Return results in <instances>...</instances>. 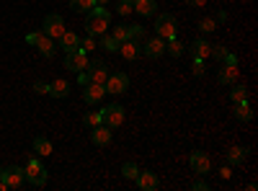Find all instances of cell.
I'll use <instances>...</instances> for the list:
<instances>
[{
	"label": "cell",
	"instance_id": "obj_12",
	"mask_svg": "<svg viewBox=\"0 0 258 191\" xmlns=\"http://www.w3.org/2000/svg\"><path fill=\"white\" fill-rule=\"evenodd\" d=\"M142 52H145V57H150V59H158V57H163V54H165V39H160V36H155V39H147Z\"/></svg>",
	"mask_w": 258,
	"mask_h": 191
},
{
	"label": "cell",
	"instance_id": "obj_28",
	"mask_svg": "<svg viewBox=\"0 0 258 191\" xmlns=\"http://www.w3.org/2000/svg\"><path fill=\"white\" fill-rule=\"evenodd\" d=\"M101 49L106 52H119V41L111 34H101Z\"/></svg>",
	"mask_w": 258,
	"mask_h": 191
},
{
	"label": "cell",
	"instance_id": "obj_39",
	"mask_svg": "<svg viewBox=\"0 0 258 191\" xmlns=\"http://www.w3.org/2000/svg\"><path fill=\"white\" fill-rule=\"evenodd\" d=\"M78 83H80L83 88H85V86H88V83H91V80H88V73H85V70H83V73H78Z\"/></svg>",
	"mask_w": 258,
	"mask_h": 191
},
{
	"label": "cell",
	"instance_id": "obj_17",
	"mask_svg": "<svg viewBox=\"0 0 258 191\" xmlns=\"http://www.w3.org/2000/svg\"><path fill=\"white\" fill-rule=\"evenodd\" d=\"M78 41H80V36H78L75 31H64V34L59 36V49L75 52V49H78Z\"/></svg>",
	"mask_w": 258,
	"mask_h": 191
},
{
	"label": "cell",
	"instance_id": "obj_43",
	"mask_svg": "<svg viewBox=\"0 0 258 191\" xmlns=\"http://www.w3.org/2000/svg\"><path fill=\"white\" fill-rule=\"evenodd\" d=\"M217 21H220V24H225V21H227V13H225V11H220V13H217Z\"/></svg>",
	"mask_w": 258,
	"mask_h": 191
},
{
	"label": "cell",
	"instance_id": "obj_24",
	"mask_svg": "<svg viewBox=\"0 0 258 191\" xmlns=\"http://www.w3.org/2000/svg\"><path fill=\"white\" fill-rule=\"evenodd\" d=\"M34 153L36 155H52V142L47 137H34Z\"/></svg>",
	"mask_w": 258,
	"mask_h": 191
},
{
	"label": "cell",
	"instance_id": "obj_41",
	"mask_svg": "<svg viewBox=\"0 0 258 191\" xmlns=\"http://www.w3.org/2000/svg\"><path fill=\"white\" fill-rule=\"evenodd\" d=\"M188 6H197V8H204L207 6V0H186Z\"/></svg>",
	"mask_w": 258,
	"mask_h": 191
},
{
	"label": "cell",
	"instance_id": "obj_9",
	"mask_svg": "<svg viewBox=\"0 0 258 191\" xmlns=\"http://www.w3.org/2000/svg\"><path fill=\"white\" fill-rule=\"evenodd\" d=\"M39 49V54H44V57H54L57 54V44H54V39H49L44 31H36V39H34V44Z\"/></svg>",
	"mask_w": 258,
	"mask_h": 191
},
{
	"label": "cell",
	"instance_id": "obj_40",
	"mask_svg": "<svg viewBox=\"0 0 258 191\" xmlns=\"http://www.w3.org/2000/svg\"><path fill=\"white\" fill-rule=\"evenodd\" d=\"M191 188H194V191H207V188H209V186H207V183H204V181H197V183H194V186H191Z\"/></svg>",
	"mask_w": 258,
	"mask_h": 191
},
{
	"label": "cell",
	"instance_id": "obj_45",
	"mask_svg": "<svg viewBox=\"0 0 258 191\" xmlns=\"http://www.w3.org/2000/svg\"><path fill=\"white\" fill-rule=\"evenodd\" d=\"M106 3H109V0H96V6H106Z\"/></svg>",
	"mask_w": 258,
	"mask_h": 191
},
{
	"label": "cell",
	"instance_id": "obj_19",
	"mask_svg": "<svg viewBox=\"0 0 258 191\" xmlns=\"http://www.w3.org/2000/svg\"><path fill=\"white\" fill-rule=\"evenodd\" d=\"M70 93V83L68 80H54V83H49V96H54V98H64Z\"/></svg>",
	"mask_w": 258,
	"mask_h": 191
},
{
	"label": "cell",
	"instance_id": "obj_30",
	"mask_svg": "<svg viewBox=\"0 0 258 191\" xmlns=\"http://www.w3.org/2000/svg\"><path fill=\"white\" fill-rule=\"evenodd\" d=\"M230 98H232L235 103H240V101H248V88H245V86H235V88L230 91Z\"/></svg>",
	"mask_w": 258,
	"mask_h": 191
},
{
	"label": "cell",
	"instance_id": "obj_13",
	"mask_svg": "<svg viewBox=\"0 0 258 191\" xmlns=\"http://www.w3.org/2000/svg\"><path fill=\"white\" fill-rule=\"evenodd\" d=\"M135 181H137V186H140L142 191H155V188L160 186V181H158V176H155L153 171H140V173L135 176Z\"/></svg>",
	"mask_w": 258,
	"mask_h": 191
},
{
	"label": "cell",
	"instance_id": "obj_8",
	"mask_svg": "<svg viewBox=\"0 0 258 191\" xmlns=\"http://www.w3.org/2000/svg\"><path fill=\"white\" fill-rule=\"evenodd\" d=\"M85 73H88V80H91V83H98V86H103L106 78H109V68H106V62H101V59L88 62Z\"/></svg>",
	"mask_w": 258,
	"mask_h": 191
},
{
	"label": "cell",
	"instance_id": "obj_16",
	"mask_svg": "<svg viewBox=\"0 0 258 191\" xmlns=\"http://www.w3.org/2000/svg\"><path fill=\"white\" fill-rule=\"evenodd\" d=\"M103 96H106V88L98 86V83H88V86H85V91H83V101H85V103H98Z\"/></svg>",
	"mask_w": 258,
	"mask_h": 191
},
{
	"label": "cell",
	"instance_id": "obj_35",
	"mask_svg": "<svg viewBox=\"0 0 258 191\" xmlns=\"http://www.w3.org/2000/svg\"><path fill=\"white\" fill-rule=\"evenodd\" d=\"M199 29H202L204 34H209V31L217 29V21H214V18H202V21H199Z\"/></svg>",
	"mask_w": 258,
	"mask_h": 191
},
{
	"label": "cell",
	"instance_id": "obj_42",
	"mask_svg": "<svg viewBox=\"0 0 258 191\" xmlns=\"http://www.w3.org/2000/svg\"><path fill=\"white\" fill-rule=\"evenodd\" d=\"M220 173H222V178H230V176H232V171H230V165H225V168H222Z\"/></svg>",
	"mask_w": 258,
	"mask_h": 191
},
{
	"label": "cell",
	"instance_id": "obj_47",
	"mask_svg": "<svg viewBox=\"0 0 258 191\" xmlns=\"http://www.w3.org/2000/svg\"><path fill=\"white\" fill-rule=\"evenodd\" d=\"M126 3H135V0H126Z\"/></svg>",
	"mask_w": 258,
	"mask_h": 191
},
{
	"label": "cell",
	"instance_id": "obj_25",
	"mask_svg": "<svg viewBox=\"0 0 258 191\" xmlns=\"http://www.w3.org/2000/svg\"><path fill=\"white\" fill-rule=\"evenodd\" d=\"M93 49H98V41H96V36H83V39L78 41V52H83V54H91Z\"/></svg>",
	"mask_w": 258,
	"mask_h": 191
},
{
	"label": "cell",
	"instance_id": "obj_6",
	"mask_svg": "<svg viewBox=\"0 0 258 191\" xmlns=\"http://www.w3.org/2000/svg\"><path fill=\"white\" fill-rule=\"evenodd\" d=\"M0 178L6 181L8 191H11V188H21V186L26 183V176H24V168H18V165L3 168V173H0Z\"/></svg>",
	"mask_w": 258,
	"mask_h": 191
},
{
	"label": "cell",
	"instance_id": "obj_5",
	"mask_svg": "<svg viewBox=\"0 0 258 191\" xmlns=\"http://www.w3.org/2000/svg\"><path fill=\"white\" fill-rule=\"evenodd\" d=\"M41 31H44L49 39H59L62 34H64V21H62V16L59 13H49L47 18H44V24H41Z\"/></svg>",
	"mask_w": 258,
	"mask_h": 191
},
{
	"label": "cell",
	"instance_id": "obj_21",
	"mask_svg": "<svg viewBox=\"0 0 258 191\" xmlns=\"http://www.w3.org/2000/svg\"><path fill=\"white\" fill-rule=\"evenodd\" d=\"M209 52H212V44H209L207 39H197V41L191 44V54H194V57H199V59L209 57Z\"/></svg>",
	"mask_w": 258,
	"mask_h": 191
},
{
	"label": "cell",
	"instance_id": "obj_14",
	"mask_svg": "<svg viewBox=\"0 0 258 191\" xmlns=\"http://www.w3.org/2000/svg\"><path fill=\"white\" fill-rule=\"evenodd\" d=\"M91 140H93V145H98V147L109 145V142H111V126L101 121L98 126H93V132H91Z\"/></svg>",
	"mask_w": 258,
	"mask_h": 191
},
{
	"label": "cell",
	"instance_id": "obj_37",
	"mask_svg": "<svg viewBox=\"0 0 258 191\" xmlns=\"http://www.w3.org/2000/svg\"><path fill=\"white\" fill-rule=\"evenodd\" d=\"M34 91H36V93H49V83L36 80V83H34Z\"/></svg>",
	"mask_w": 258,
	"mask_h": 191
},
{
	"label": "cell",
	"instance_id": "obj_2",
	"mask_svg": "<svg viewBox=\"0 0 258 191\" xmlns=\"http://www.w3.org/2000/svg\"><path fill=\"white\" fill-rule=\"evenodd\" d=\"M155 34L160 36V39H173L176 34H178V24H176V16H170V13H160L158 18H155Z\"/></svg>",
	"mask_w": 258,
	"mask_h": 191
},
{
	"label": "cell",
	"instance_id": "obj_15",
	"mask_svg": "<svg viewBox=\"0 0 258 191\" xmlns=\"http://www.w3.org/2000/svg\"><path fill=\"white\" fill-rule=\"evenodd\" d=\"M238 75H240L238 65H222L220 73H217V80L222 83V86H235V83H238Z\"/></svg>",
	"mask_w": 258,
	"mask_h": 191
},
{
	"label": "cell",
	"instance_id": "obj_1",
	"mask_svg": "<svg viewBox=\"0 0 258 191\" xmlns=\"http://www.w3.org/2000/svg\"><path fill=\"white\" fill-rule=\"evenodd\" d=\"M111 29V13L103 6H96L93 11H88L85 16V34L88 36H101Z\"/></svg>",
	"mask_w": 258,
	"mask_h": 191
},
{
	"label": "cell",
	"instance_id": "obj_20",
	"mask_svg": "<svg viewBox=\"0 0 258 191\" xmlns=\"http://www.w3.org/2000/svg\"><path fill=\"white\" fill-rule=\"evenodd\" d=\"M135 11L140 13V16H155V11H158V3L155 0H135Z\"/></svg>",
	"mask_w": 258,
	"mask_h": 191
},
{
	"label": "cell",
	"instance_id": "obj_34",
	"mask_svg": "<svg viewBox=\"0 0 258 191\" xmlns=\"http://www.w3.org/2000/svg\"><path fill=\"white\" fill-rule=\"evenodd\" d=\"M225 54H227V47H222V44H214V47H212V52H209V57H214L217 62H222V59H225Z\"/></svg>",
	"mask_w": 258,
	"mask_h": 191
},
{
	"label": "cell",
	"instance_id": "obj_4",
	"mask_svg": "<svg viewBox=\"0 0 258 191\" xmlns=\"http://www.w3.org/2000/svg\"><path fill=\"white\" fill-rule=\"evenodd\" d=\"M103 88H106V93H111V96H121L129 88V78L124 73H114V75L109 73V78H106V83H103Z\"/></svg>",
	"mask_w": 258,
	"mask_h": 191
},
{
	"label": "cell",
	"instance_id": "obj_7",
	"mask_svg": "<svg viewBox=\"0 0 258 191\" xmlns=\"http://www.w3.org/2000/svg\"><path fill=\"white\" fill-rule=\"evenodd\" d=\"M88 54H83V52H64V68L73 70V73H83L85 68H88Z\"/></svg>",
	"mask_w": 258,
	"mask_h": 191
},
{
	"label": "cell",
	"instance_id": "obj_27",
	"mask_svg": "<svg viewBox=\"0 0 258 191\" xmlns=\"http://www.w3.org/2000/svg\"><path fill=\"white\" fill-rule=\"evenodd\" d=\"M70 8L75 13H88L96 8V0H70Z\"/></svg>",
	"mask_w": 258,
	"mask_h": 191
},
{
	"label": "cell",
	"instance_id": "obj_26",
	"mask_svg": "<svg viewBox=\"0 0 258 191\" xmlns=\"http://www.w3.org/2000/svg\"><path fill=\"white\" fill-rule=\"evenodd\" d=\"M165 52H168L170 57H181V54L186 52V47H183L181 41L173 36V39H168V41H165Z\"/></svg>",
	"mask_w": 258,
	"mask_h": 191
},
{
	"label": "cell",
	"instance_id": "obj_23",
	"mask_svg": "<svg viewBox=\"0 0 258 191\" xmlns=\"http://www.w3.org/2000/svg\"><path fill=\"white\" fill-rule=\"evenodd\" d=\"M235 119H238V121H250L253 119V109L248 106V101L235 103Z\"/></svg>",
	"mask_w": 258,
	"mask_h": 191
},
{
	"label": "cell",
	"instance_id": "obj_38",
	"mask_svg": "<svg viewBox=\"0 0 258 191\" xmlns=\"http://www.w3.org/2000/svg\"><path fill=\"white\" fill-rule=\"evenodd\" d=\"M132 11H135V6H132V3H126V0H121V3H119V13H121V16H129Z\"/></svg>",
	"mask_w": 258,
	"mask_h": 191
},
{
	"label": "cell",
	"instance_id": "obj_3",
	"mask_svg": "<svg viewBox=\"0 0 258 191\" xmlns=\"http://www.w3.org/2000/svg\"><path fill=\"white\" fill-rule=\"evenodd\" d=\"M24 176H26V181H29L31 186H44V183H47V168L41 165V160L31 158V160L24 165Z\"/></svg>",
	"mask_w": 258,
	"mask_h": 191
},
{
	"label": "cell",
	"instance_id": "obj_36",
	"mask_svg": "<svg viewBox=\"0 0 258 191\" xmlns=\"http://www.w3.org/2000/svg\"><path fill=\"white\" fill-rule=\"evenodd\" d=\"M191 73L197 75V78H204V59H199V57H194V68H191Z\"/></svg>",
	"mask_w": 258,
	"mask_h": 191
},
{
	"label": "cell",
	"instance_id": "obj_18",
	"mask_svg": "<svg viewBox=\"0 0 258 191\" xmlns=\"http://www.w3.org/2000/svg\"><path fill=\"white\" fill-rule=\"evenodd\" d=\"M119 54H121L124 59H137L140 44H137V41H132V39H126V41H121V44H119Z\"/></svg>",
	"mask_w": 258,
	"mask_h": 191
},
{
	"label": "cell",
	"instance_id": "obj_11",
	"mask_svg": "<svg viewBox=\"0 0 258 191\" xmlns=\"http://www.w3.org/2000/svg\"><path fill=\"white\" fill-rule=\"evenodd\" d=\"M188 163H191V171H194V173H199V176L209 173V168H212V160H209V155H207V153H202V150L191 153Z\"/></svg>",
	"mask_w": 258,
	"mask_h": 191
},
{
	"label": "cell",
	"instance_id": "obj_32",
	"mask_svg": "<svg viewBox=\"0 0 258 191\" xmlns=\"http://www.w3.org/2000/svg\"><path fill=\"white\" fill-rule=\"evenodd\" d=\"M121 173H124V178H132V181H135V176L140 173V168H137V163H124Z\"/></svg>",
	"mask_w": 258,
	"mask_h": 191
},
{
	"label": "cell",
	"instance_id": "obj_10",
	"mask_svg": "<svg viewBox=\"0 0 258 191\" xmlns=\"http://www.w3.org/2000/svg\"><path fill=\"white\" fill-rule=\"evenodd\" d=\"M101 116H103V124H109L114 130V126H121V121H124V109L119 103H111V106H106V109L101 111Z\"/></svg>",
	"mask_w": 258,
	"mask_h": 191
},
{
	"label": "cell",
	"instance_id": "obj_46",
	"mask_svg": "<svg viewBox=\"0 0 258 191\" xmlns=\"http://www.w3.org/2000/svg\"><path fill=\"white\" fill-rule=\"evenodd\" d=\"M0 173H3V165H0Z\"/></svg>",
	"mask_w": 258,
	"mask_h": 191
},
{
	"label": "cell",
	"instance_id": "obj_22",
	"mask_svg": "<svg viewBox=\"0 0 258 191\" xmlns=\"http://www.w3.org/2000/svg\"><path fill=\"white\" fill-rule=\"evenodd\" d=\"M245 155H248L245 147H230V150L225 153V158H227L230 165H240V163L245 160Z\"/></svg>",
	"mask_w": 258,
	"mask_h": 191
},
{
	"label": "cell",
	"instance_id": "obj_31",
	"mask_svg": "<svg viewBox=\"0 0 258 191\" xmlns=\"http://www.w3.org/2000/svg\"><path fill=\"white\" fill-rule=\"evenodd\" d=\"M129 39H132V41H137V44H140V41H145V29L137 24V26H129Z\"/></svg>",
	"mask_w": 258,
	"mask_h": 191
},
{
	"label": "cell",
	"instance_id": "obj_29",
	"mask_svg": "<svg viewBox=\"0 0 258 191\" xmlns=\"http://www.w3.org/2000/svg\"><path fill=\"white\" fill-rule=\"evenodd\" d=\"M101 121H103L101 111H88V114L83 116V124H85V126H91V130H93V126H98Z\"/></svg>",
	"mask_w": 258,
	"mask_h": 191
},
{
	"label": "cell",
	"instance_id": "obj_33",
	"mask_svg": "<svg viewBox=\"0 0 258 191\" xmlns=\"http://www.w3.org/2000/svg\"><path fill=\"white\" fill-rule=\"evenodd\" d=\"M111 36L121 44V41H126V39H129V26H116V29L111 31Z\"/></svg>",
	"mask_w": 258,
	"mask_h": 191
},
{
	"label": "cell",
	"instance_id": "obj_44",
	"mask_svg": "<svg viewBox=\"0 0 258 191\" xmlns=\"http://www.w3.org/2000/svg\"><path fill=\"white\" fill-rule=\"evenodd\" d=\"M0 191H8V186H6V181L0 178Z\"/></svg>",
	"mask_w": 258,
	"mask_h": 191
}]
</instances>
